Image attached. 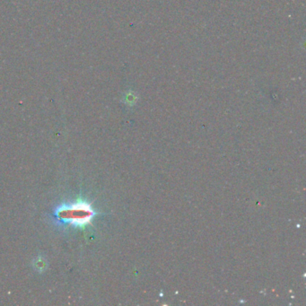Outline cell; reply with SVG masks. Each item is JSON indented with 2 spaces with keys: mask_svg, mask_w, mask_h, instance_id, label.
<instances>
[{
  "mask_svg": "<svg viewBox=\"0 0 306 306\" xmlns=\"http://www.w3.org/2000/svg\"><path fill=\"white\" fill-rule=\"evenodd\" d=\"M56 215L63 222L69 223L77 226H83L89 224L94 217V211L88 204L80 201L69 206H61L56 212Z\"/></svg>",
  "mask_w": 306,
  "mask_h": 306,
  "instance_id": "1",
  "label": "cell"
}]
</instances>
